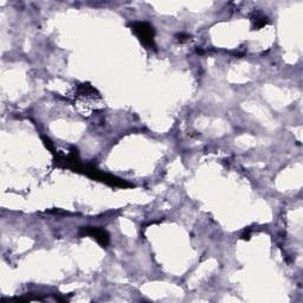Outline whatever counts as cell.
I'll use <instances>...</instances> for the list:
<instances>
[{
  "label": "cell",
  "mask_w": 303,
  "mask_h": 303,
  "mask_svg": "<svg viewBox=\"0 0 303 303\" xmlns=\"http://www.w3.org/2000/svg\"><path fill=\"white\" fill-rule=\"evenodd\" d=\"M133 31L136 33V36L140 38L141 42L147 47H156L154 45V30L149 24L147 23H134Z\"/></svg>",
  "instance_id": "1"
},
{
  "label": "cell",
  "mask_w": 303,
  "mask_h": 303,
  "mask_svg": "<svg viewBox=\"0 0 303 303\" xmlns=\"http://www.w3.org/2000/svg\"><path fill=\"white\" fill-rule=\"evenodd\" d=\"M84 234L93 236L94 238L97 239L98 243H101L103 246H107L109 243V236L104 230L100 228H88L84 229Z\"/></svg>",
  "instance_id": "2"
}]
</instances>
